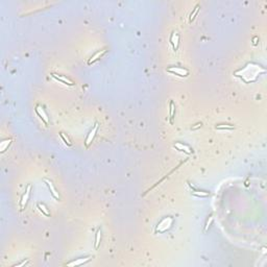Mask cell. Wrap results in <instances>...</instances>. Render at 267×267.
<instances>
[{"mask_svg":"<svg viewBox=\"0 0 267 267\" xmlns=\"http://www.w3.org/2000/svg\"><path fill=\"white\" fill-rule=\"evenodd\" d=\"M171 224H172V218L171 217H167V218L163 219V220L159 223L158 228H157V232H159V233H164V232H166L167 229L170 228Z\"/></svg>","mask_w":267,"mask_h":267,"instance_id":"cell-1","label":"cell"},{"mask_svg":"<svg viewBox=\"0 0 267 267\" xmlns=\"http://www.w3.org/2000/svg\"><path fill=\"white\" fill-rule=\"evenodd\" d=\"M98 127H99V124L96 122L95 125H94V127L92 128V131L88 134V136H87V138H86V141H85V146H86V147H89L90 144L92 143V141H93V139H94V137H95L97 131H98Z\"/></svg>","mask_w":267,"mask_h":267,"instance_id":"cell-2","label":"cell"},{"mask_svg":"<svg viewBox=\"0 0 267 267\" xmlns=\"http://www.w3.org/2000/svg\"><path fill=\"white\" fill-rule=\"evenodd\" d=\"M167 71L170 72V73H173L175 75H179V76H187L189 74V71L186 70V69H183V68H179V67H172V68H168Z\"/></svg>","mask_w":267,"mask_h":267,"instance_id":"cell-3","label":"cell"},{"mask_svg":"<svg viewBox=\"0 0 267 267\" xmlns=\"http://www.w3.org/2000/svg\"><path fill=\"white\" fill-rule=\"evenodd\" d=\"M31 185H28V186H27V189H26L25 193L23 194V196H22V198H21V201H20V207H21V210H24V208H25L27 201H28V197H29V194H31Z\"/></svg>","mask_w":267,"mask_h":267,"instance_id":"cell-4","label":"cell"},{"mask_svg":"<svg viewBox=\"0 0 267 267\" xmlns=\"http://www.w3.org/2000/svg\"><path fill=\"white\" fill-rule=\"evenodd\" d=\"M36 113L38 114V116L44 121V123L46 124V125H48V116H47V114L45 113L44 109L42 108V106H36Z\"/></svg>","mask_w":267,"mask_h":267,"instance_id":"cell-5","label":"cell"},{"mask_svg":"<svg viewBox=\"0 0 267 267\" xmlns=\"http://www.w3.org/2000/svg\"><path fill=\"white\" fill-rule=\"evenodd\" d=\"M92 259V257H87V258H81V259H77L75 261H72L70 263L67 264V266H79V265H84L87 262H89Z\"/></svg>","mask_w":267,"mask_h":267,"instance_id":"cell-6","label":"cell"},{"mask_svg":"<svg viewBox=\"0 0 267 267\" xmlns=\"http://www.w3.org/2000/svg\"><path fill=\"white\" fill-rule=\"evenodd\" d=\"M51 75H52L53 78H56V81H61V83H63L65 85H68V86H74L73 81H71L69 78H67V77H65L63 75H57V74H54V73H52Z\"/></svg>","mask_w":267,"mask_h":267,"instance_id":"cell-7","label":"cell"},{"mask_svg":"<svg viewBox=\"0 0 267 267\" xmlns=\"http://www.w3.org/2000/svg\"><path fill=\"white\" fill-rule=\"evenodd\" d=\"M45 183L47 184V186H48V188H49V190H50V192H51V195L54 197V198L56 199H57V200H60V195H59V192L56 191V189L54 188V186H53V184L51 183L50 181H48V179H45Z\"/></svg>","mask_w":267,"mask_h":267,"instance_id":"cell-8","label":"cell"},{"mask_svg":"<svg viewBox=\"0 0 267 267\" xmlns=\"http://www.w3.org/2000/svg\"><path fill=\"white\" fill-rule=\"evenodd\" d=\"M170 43L172 44V46H173V49L174 50H176L179 47V34H176V32H172L171 37H170Z\"/></svg>","mask_w":267,"mask_h":267,"instance_id":"cell-9","label":"cell"},{"mask_svg":"<svg viewBox=\"0 0 267 267\" xmlns=\"http://www.w3.org/2000/svg\"><path fill=\"white\" fill-rule=\"evenodd\" d=\"M174 147H175L176 149H179V150H181V151H185V153H188V154H190L192 153L190 147L185 145V144H183V143H179H179L174 144Z\"/></svg>","mask_w":267,"mask_h":267,"instance_id":"cell-10","label":"cell"},{"mask_svg":"<svg viewBox=\"0 0 267 267\" xmlns=\"http://www.w3.org/2000/svg\"><path fill=\"white\" fill-rule=\"evenodd\" d=\"M169 108H170V111H169V116H170V118H169V120H170L171 124H173L174 117H175V104H174L173 101H170Z\"/></svg>","mask_w":267,"mask_h":267,"instance_id":"cell-11","label":"cell"},{"mask_svg":"<svg viewBox=\"0 0 267 267\" xmlns=\"http://www.w3.org/2000/svg\"><path fill=\"white\" fill-rule=\"evenodd\" d=\"M106 50H101V51H98V52H97V53H95V54H94L93 56L91 57V59L89 60V61H88V64H89V65H91V64L95 63V62L97 61V60H99V59H100V57H101L102 56H103V54L106 53Z\"/></svg>","mask_w":267,"mask_h":267,"instance_id":"cell-12","label":"cell"},{"mask_svg":"<svg viewBox=\"0 0 267 267\" xmlns=\"http://www.w3.org/2000/svg\"><path fill=\"white\" fill-rule=\"evenodd\" d=\"M37 207H38V209L40 211L42 212V213L44 214L45 216H50V213H49V211L47 210V208L46 207L44 206L43 204H41V203H39L38 204H37Z\"/></svg>","mask_w":267,"mask_h":267,"instance_id":"cell-13","label":"cell"},{"mask_svg":"<svg viewBox=\"0 0 267 267\" xmlns=\"http://www.w3.org/2000/svg\"><path fill=\"white\" fill-rule=\"evenodd\" d=\"M199 12V4H197V5L194 7V9H193V12H192V13L190 14V17H189V22H191L193 21L194 19H195V17H196V15H197V13H198Z\"/></svg>","mask_w":267,"mask_h":267,"instance_id":"cell-14","label":"cell"},{"mask_svg":"<svg viewBox=\"0 0 267 267\" xmlns=\"http://www.w3.org/2000/svg\"><path fill=\"white\" fill-rule=\"evenodd\" d=\"M12 139H9V140H5L3 142H1V145H0V148H1V153H4L6 150V148L9 147V145L11 144Z\"/></svg>","mask_w":267,"mask_h":267,"instance_id":"cell-15","label":"cell"},{"mask_svg":"<svg viewBox=\"0 0 267 267\" xmlns=\"http://www.w3.org/2000/svg\"><path fill=\"white\" fill-rule=\"evenodd\" d=\"M60 136H61V138L63 139L64 143L66 144L67 146H71V145H72V143H71L70 139H69L68 137H67L66 135H65V134L63 133V132H61V133H60Z\"/></svg>","mask_w":267,"mask_h":267,"instance_id":"cell-16","label":"cell"},{"mask_svg":"<svg viewBox=\"0 0 267 267\" xmlns=\"http://www.w3.org/2000/svg\"><path fill=\"white\" fill-rule=\"evenodd\" d=\"M100 237H101V231L98 229L96 233V238H95V249H98L99 244H100Z\"/></svg>","mask_w":267,"mask_h":267,"instance_id":"cell-17","label":"cell"},{"mask_svg":"<svg viewBox=\"0 0 267 267\" xmlns=\"http://www.w3.org/2000/svg\"><path fill=\"white\" fill-rule=\"evenodd\" d=\"M234 125H224V124H219L216 125V129H234Z\"/></svg>","mask_w":267,"mask_h":267,"instance_id":"cell-18","label":"cell"},{"mask_svg":"<svg viewBox=\"0 0 267 267\" xmlns=\"http://www.w3.org/2000/svg\"><path fill=\"white\" fill-rule=\"evenodd\" d=\"M212 221H213V215H211L210 216V218L208 219V221H207V223H206V228H204V231H208V229H209V226H210V224L212 223Z\"/></svg>","mask_w":267,"mask_h":267,"instance_id":"cell-19","label":"cell"},{"mask_svg":"<svg viewBox=\"0 0 267 267\" xmlns=\"http://www.w3.org/2000/svg\"><path fill=\"white\" fill-rule=\"evenodd\" d=\"M25 264H26V262H25V261H23V262H22V263H20V264H17L16 266H17V267H20V266H23V265H25Z\"/></svg>","mask_w":267,"mask_h":267,"instance_id":"cell-20","label":"cell"}]
</instances>
